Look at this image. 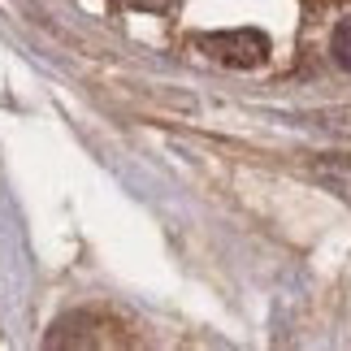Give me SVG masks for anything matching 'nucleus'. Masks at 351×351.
<instances>
[{
  "label": "nucleus",
  "mask_w": 351,
  "mask_h": 351,
  "mask_svg": "<svg viewBox=\"0 0 351 351\" xmlns=\"http://www.w3.org/2000/svg\"><path fill=\"white\" fill-rule=\"evenodd\" d=\"M199 48L208 52L213 61L234 65V70H252V65L269 61V39L261 31H221V35H199Z\"/></svg>",
  "instance_id": "f257e3e1"
},
{
  "label": "nucleus",
  "mask_w": 351,
  "mask_h": 351,
  "mask_svg": "<svg viewBox=\"0 0 351 351\" xmlns=\"http://www.w3.org/2000/svg\"><path fill=\"white\" fill-rule=\"evenodd\" d=\"M330 52L334 61L343 65V70H351V18H343L339 26H334V39H330Z\"/></svg>",
  "instance_id": "f03ea898"
},
{
  "label": "nucleus",
  "mask_w": 351,
  "mask_h": 351,
  "mask_svg": "<svg viewBox=\"0 0 351 351\" xmlns=\"http://www.w3.org/2000/svg\"><path fill=\"white\" fill-rule=\"evenodd\" d=\"M321 126L339 130V134H351V109H334V113H321Z\"/></svg>",
  "instance_id": "7ed1b4c3"
},
{
  "label": "nucleus",
  "mask_w": 351,
  "mask_h": 351,
  "mask_svg": "<svg viewBox=\"0 0 351 351\" xmlns=\"http://www.w3.org/2000/svg\"><path fill=\"white\" fill-rule=\"evenodd\" d=\"M126 5H130V9H143V13H165L173 0H126Z\"/></svg>",
  "instance_id": "20e7f679"
}]
</instances>
